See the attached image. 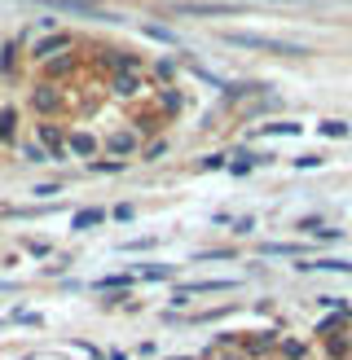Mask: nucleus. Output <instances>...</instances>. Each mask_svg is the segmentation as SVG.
<instances>
[{
  "label": "nucleus",
  "instance_id": "1",
  "mask_svg": "<svg viewBox=\"0 0 352 360\" xmlns=\"http://www.w3.org/2000/svg\"><path fill=\"white\" fill-rule=\"evenodd\" d=\"M225 44L234 49H260V53H277V58H304V44L295 40H277V35H251V31H225Z\"/></svg>",
  "mask_w": 352,
  "mask_h": 360
},
{
  "label": "nucleus",
  "instance_id": "2",
  "mask_svg": "<svg viewBox=\"0 0 352 360\" xmlns=\"http://www.w3.org/2000/svg\"><path fill=\"white\" fill-rule=\"evenodd\" d=\"M31 105H35L40 115H53V110H58V88H53V84H40V88L31 93Z\"/></svg>",
  "mask_w": 352,
  "mask_h": 360
},
{
  "label": "nucleus",
  "instance_id": "3",
  "mask_svg": "<svg viewBox=\"0 0 352 360\" xmlns=\"http://www.w3.org/2000/svg\"><path fill=\"white\" fill-rule=\"evenodd\" d=\"M40 141H44V150L53 158H66V141H62V132H53L49 123H40Z\"/></svg>",
  "mask_w": 352,
  "mask_h": 360
},
{
  "label": "nucleus",
  "instance_id": "4",
  "mask_svg": "<svg viewBox=\"0 0 352 360\" xmlns=\"http://www.w3.org/2000/svg\"><path fill=\"white\" fill-rule=\"evenodd\" d=\"M299 273H317V268H322V273H352V264L348 259H317V264H295Z\"/></svg>",
  "mask_w": 352,
  "mask_h": 360
},
{
  "label": "nucleus",
  "instance_id": "5",
  "mask_svg": "<svg viewBox=\"0 0 352 360\" xmlns=\"http://www.w3.org/2000/svg\"><path fill=\"white\" fill-rule=\"evenodd\" d=\"M40 5H53V9H70V13H101L97 0H40Z\"/></svg>",
  "mask_w": 352,
  "mask_h": 360
},
{
  "label": "nucleus",
  "instance_id": "6",
  "mask_svg": "<svg viewBox=\"0 0 352 360\" xmlns=\"http://www.w3.org/2000/svg\"><path fill=\"white\" fill-rule=\"evenodd\" d=\"M66 44H70V35H49V40H40V44H35V58L44 62V58H53V53H62Z\"/></svg>",
  "mask_w": 352,
  "mask_h": 360
},
{
  "label": "nucleus",
  "instance_id": "7",
  "mask_svg": "<svg viewBox=\"0 0 352 360\" xmlns=\"http://www.w3.org/2000/svg\"><path fill=\"white\" fill-rule=\"evenodd\" d=\"M299 132H304V123H287V119H282V123H264V128H260V136H299Z\"/></svg>",
  "mask_w": 352,
  "mask_h": 360
},
{
  "label": "nucleus",
  "instance_id": "8",
  "mask_svg": "<svg viewBox=\"0 0 352 360\" xmlns=\"http://www.w3.org/2000/svg\"><path fill=\"white\" fill-rule=\"evenodd\" d=\"M111 88H115L119 97H132V93H141V79H137V75H115Z\"/></svg>",
  "mask_w": 352,
  "mask_h": 360
},
{
  "label": "nucleus",
  "instance_id": "9",
  "mask_svg": "<svg viewBox=\"0 0 352 360\" xmlns=\"http://www.w3.org/2000/svg\"><path fill=\"white\" fill-rule=\"evenodd\" d=\"M66 146L75 150V154H93V150H97V141L88 136V132H70V136H66Z\"/></svg>",
  "mask_w": 352,
  "mask_h": 360
},
{
  "label": "nucleus",
  "instance_id": "10",
  "mask_svg": "<svg viewBox=\"0 0 352 360\" xmlns=\"http://www.w3.org/2000/svg\"><path fill=\"white\" fill-rule=\"evenodd\" d=\"M273 347H277V334H260V338L246 343V356H264V352H273Z\"/></svg>",
  "mask_w": 352,
  "mask_h": 360
},
{
  "label": "nucleus",
  "instance_id": "11",
  "mask_svg": "<svg viewBox=\"0 0 352 360\" xmlns=\"http://www.w3.org/2000/svg\"><path fill=\"white\" fill-rule=\"evenodd\" d=\"M111 150H115V154H132V150H137V136H132V132H115V136H111Z\"/></svg>",
  "mask_w": 352,
  "mask_h": 360
},
{
  "label": "nucleus",
  "instance_id": "12",
  "mask_svg": "<svg viewBox=\"0 0 352 360\" xmlns=\"http://www.w3.org/2000/svg\"><path fill=\"white\" fill-rule=\"evenodd\" d=\"M106 220V215L93 207V211H75V220H70V224H75V229H93V224H101Z\"/></svg>",
  "mask_w": 352,
  "mask_h": 360
},
{
  "label": "nucleus",
  "instance_id": "13",
  "mask_svg": "<svg viewBox=\"0 0 352 360\" xmlns=\"http://www.w3.org/2000/svg\"><path fill=\"white\" fill-rule=\"evenodd\" d=\"M304 343H299V338H287V343H282V356H287V360H304Z\"/></svg>",
  "mask_w": 352,
  "mask_h": 360
},
{
  "label": "nucleus",
  "instance_id": "14",
  "mask_svg": "<svg viewBox=\"0 0 352 360\" xmlns=\"http://www.w3.org/2000/svg\"><path fill=\"white\" fill-rule=\"evenodd\" d=\"M326 347H330V356H339V360L352 352V343H348V338H334V334H326Z\"/></svg>",
  "mask_w": 352,
  "mask_h": 360
},
{
  "label": "nucleus",
  "instance_id": "15",
  "mask_svg": "<svg viewBox=\"0 0 352 360\" xmlns=\"http://www.w3.org/2000/svg\"><path fill=\"white\" fill-rule=\"evenodd\" d=\"M352 128H348V123H339V119H326L322 123V136H348Z\"/></svg>",
  "mask_w": 352,
  "mask_h": 360
},
{
  "label": "nucleus",
  "instance_id": "16",
  "mask_svg": "<svg viewBox=\"0 0 352 360\" xmlns=\"http://www.w3.org/2000/svg\"><path fill=\"white\" fill-rule=\"evenodd\" d=\"M264 255H299V246L295 242H273V246H264Z\"/></svg>",
  "mask_w": 352,
  "mask_h": 360
},
{
  "label": "nucleus",
  "instance_id": "17",
  "mask_svg": "<svg viewBox=\"0 0 352 360\" xmlns=\"http://www.w3.org/2000/svg\"><path fill=\"white\" fill-rule=\"evenodd\" d=\"M13 123H18V119H13V110L0 115V141H9V136H13Z\"/></svg>",
  "mask_w": 352,
  "mask_h": 360
},
{
  "label": "nucleus",
  "instance_id": "18",
  "mask_svg": "<svg viewBox=\"0 0 352 360\" xmlns=\"http://www.w3.org/2000/svg\"><path fill=\"white\" fill-rule=\"evenodd\" d=\"M322 163H326L322 154H299V158H295V167H299V172H304V167H322Z\"/></svg>",
  "mask_w": 352,
  "mask_h": 360
},
{
  "label": "nucleus",
  "instance_id": "19",
  "mask_svg": "<svg viewBox=\"0 0 352 360\" xmlns=\"http://www.w3.org/2000/svg\"><path fill=\"white\" fill-rule=\"evenodd\" d=\"M23 158H27V163H49L40 146H23Z\"/></svg>",
  "mask_w": 352,
  "mask_h": 360
},
{
  "label": "nucleus",
  "instance_id": "20",
  "mask_svg": "<svg viewBox=\"0 0 352 360\" xmlns=\"http://www.w3.org/2000/svg\"><path fill=\"white\" fill-rule=\"evenodd\" d=\"M75 70V58H62V62H53V75H70Z\"/></svg>",
  "mask_w": 352,
  "mask_h": 360
},
{
  "label": "nucleus",
  "instance_id": "21",
  "mask_svg": "<svg viewBox=\"0 0 352 360\" xmlns=\"http://www.w3.org/2000/svg\"><path fill=\"white\" fill-rule=\"evenodd\" d=\"M146 35H150V40H163V44H172V31H163V27H146Z\"/></svg>",
  "mask_w": 352,
  "mask_h": 360
},
{
  "label": "nucleus",
  "instance_id": "22",
  "mask_svg": "<svg viewBox=\"0 0 352 360\" xmlns=\"http://www.w3.org/2000/svg\"><path fill=\"white\" fill-rule=\"evenodd\" d=\"M158 277H172V268L163 264V268H146V281H158Z\"/></svg>",
  "mask_w": 352,
  "mask_h": 360
},
{
  "label": "nucleus",
  "instance_id": "23",
  "mask_svg": "<svg viewBox=\"0 0 352 360\" xmlns=\"http://www.w3.org/2000/svg\"><path fill=\"white\" fill-rule=\"evenodd\" d=\"M97 285H101V290H115V285H128V277L119 273V277H106V281H97Z\"/></svg>",
  "mask_w": 352,
  "mask_h": 360
},
{
  "label": "nucleus",
  "instance_id": "24",
  "mask_svg": "<svg viewBox=\"0 0 352 360\" xmlns=\"http://www.w3.org/2000/svg\"><path fill=\"white\" fill-rule=\"evenodd\" d=\"M93 172H106V176H115V172H123V163H93Z\"/></svg>",
  "mask_w": 352,
  "mask_h": 360
},
{
  "label": "nucleus",
  "instance_id": "25",
  "mask_svg": "<svg viewBox=\"0 0 352 360\" xmlns=\"http://www.w3.org/2000/svg\"><path fill=\"white\" fill-rule=\"evenodd\" d=\"M146 154H150V158H163V154H168V141H154V146H150Z\"/></svg>",
  "mask_w": 352,
  "mask_h": 360
}]
</instances>
